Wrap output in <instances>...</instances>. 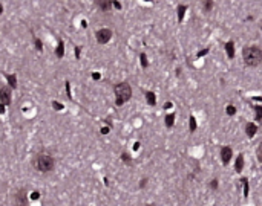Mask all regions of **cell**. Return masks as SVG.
<instances>
[{
	"label": "cell",
	"instance_id": "cell-1",
	"mask_svg": "<svg viewBox=\"0 0 262 206\" xmlns=\"http://www.w3.org/2000/svg\"><path fill=\"white\" fill-rule=\"evenodd\" d=\"M242 58H244V63L247 64L248 67L259 66L261 61H262V51H261V47L259 46H247V47H244Z\"/></svg>",
	"mask_w": 262,
	"mask_h": 206
},
{
	"label": "cell",
	"instance_id": "cell-2",
	"mask_svg": "<svg viewBox=\"0 0 262 206\" xmlns=\"http://www.w3.org/2000/svg\"><path fill=\"white\" fill-rule=\"evenodd\" d=\"M34 168L40 172H49L54 170V157L46 154V153H40L34 157Z\"/></svg>",
	"mask_w": 262,
	"mask_h": 206
},
{
	"label": "cell",
	"instance_id": "cell-3",
	"mask_svg": "<svg viewBox=\"0 0 262 206\" xmlns=\"http://www.w3.org/2000/svg\"><path fill=\"white\" fill-rule=\"evenodd\" d=\"M115 96H117V105H123L127 102L132 96V89L127 83H120L115 86Z\"/></svg>",
	"mask_w": 262,
	"mask_h": 206
},
{
	"label": "cell",
	"instance_id": "cell-4",
	"mask_svg": "<svg viewBox=\"0 0 262 206\" xmlns=\"http://www.w3.org/2000/svg\"><path fill=\"white\" fill-rule=\"evenodd\" d=\"M95 38H97V43H100V44H106V43L110 41V38H112V31L108 28L100 29V31H97V34H95Z\"/></svg>",
	"mask_w": 262,
	"mask_h": 206
},
{
	"label": "cell",
	"instance_id": "cell-5",
	"mask_svg": "<svg viewBox=\"0 0 262 206\" xmlns=\"http://www.w3.org/2000/svg\"><path fill=\"white\" fill-rule=\"evenodd\" d=\"M12 202H14V206H28V196H26V191L19 189V191L14 194Z\"/></svg>",
	"mask_w": 262,
	"mask_h": 206
},
{
	"label": "cell",
	"instance_id": "cell-6",
	"mask_svg": "<svg viewBox=\"0 0 262 206\" xmlns=\"http://www.w3.org/2000/svg\"><path fill=\"white\" fill-rule=\"evenodd\" d=\"M0 104L3 105L11 104V90H9V87H0Z\"/></svg>",
	"mask_w": 262,
	"mask_h": 206
},
{
	"label": "cell",
	"instance_id": "cell-7",
	"mask_svg": "<svg viewBox=\"0 0 262 206\" xmlns=\"http://www.w3.org/2000/svg\"><path fill=\"white\" fill-rule=\"evenodd\" d=\"M219 154H221V160H222V164H224V165H228V164H230V160H232V157H233V150L225 145V147H222V148H221V153H219Z\"/></svg>",
	"mask_w": 262,
	"mask_h": 206
},
{
	"label": "cell",
	"instance_id": "cell-8",
	"mask_svg": "<svg viewBox=\"0 0 262 206\" xmlns=\"http://www.w3.org/2000/svg\"><path fill=\"white\" fill-rule=\"evenodd\" d=\"M258 133V127H256V124L253 122H248L245 124V134H247V138H254V134Z\"/></svg>",
	"mask_w": 262,
	"mask_h": 206
},
{
	"label": "cell",
	"instance_id": "cell-9",
	"mask_svg": "<svg viewBox=\"0 0 262 206\" xmlns=\"http://www.w3.org/2000/svg\"><path fill=\"white\" fill-rule=\"evenodd\" d=\"M95 3H97V6L101 11H104V12L110 11V8H112V0H97Z\"/></svg>",
	"mask_w": 262,
	"mask_h": 206
},
{
	"label": "cell",
	"instance_id": "cell-10",
	"mask_svg": "<svg viewBox=\"0 0 262 206\" xmlns=\"http://www.w3.org/2000/svg\"><path fill=\"white\" fill-rule=\"evenodd\" d=\"M225 53H227L228 58H234V43L233 41L225 43Z\"/></svg>",
	"mask_w": 262,
	"mask_h": 206
},
{
	"label": "cell",
	"instance_id": "cell-11",
	"mask_svg": "<svg viewBox=\"0 0 262 206\" xmlns=\"http://www.w3.org/2000/svg\"><path fill=\"white\" fill-rule=\"evenodd\" d=\"M234 170H236V172H241L244 170V156L239 154L236 157V164H234Z\"/></svg>",
	"mask_w": 262,
	"mask_h": 206
},
{
	"label": "cell",
	"instance_id": "cell-12",
	"mask_svg": "<svg viewBox=\"0 0 262 206\" xmlns=\"http://www.w3.org/2000/svg\"><path fill=\"white\" fill-rule=\"evenodd\" d=\"M146 101L149 105H155L157 104V96H155L153 92H146Z\"/></svg>",
	"mask_w": 262,
	"mask_h": 206
},
{
	"label": "cell",
	"instance_id": "cell-13",
	"mask_svg": "<svg viewBox=\"0 0 262 206\" xmlns=\"http://www.w3.org/2000/svg\"><path fill=\"white\" fill-rule=\"evenodd\" d=\"M176 11H178V21H183L184 20V14L187 11V6H185V5H179V6L176 8Z\"/></svg>",
	"mask_w": 262,
	"mask_h": 206
},
{
	"label": "cell",
	"instance_id": "cell-14",
	"mask_svg": "<svg viewBox=\"0 0 262 206\" xmlns=\"http://www.w3.org/2000/svg\"><path fill=\"white\" fill-rule=\"evenodd\" d=\"M241 182H242V188H244V197L247 198V197H248V192H250V185H248V179H245V177H244V179H242V180H241Z\"/></svg>",
	"mask_w": 262,
	"mask_h": 206
},
{
	"label": "cell",
	"instance_id": "cell-15",
	"mask_svg": "<svg viewBox=\"0 0 262 206\" xmlns=\"http://www.w3.org/2000/svg\"><path fill=\"white\" fill-rule=\"evenodd\" d=\"M6 79H8V84L11 86L12 89L17 87V77H15V75H6Z\"/></svg>",
	"mask_w": 262,
	"mask_h": 206
},
{
	"label": "cell",
	"instance_id": "cell-16",
	"mask_svg": "<svg viewBox=\"0 0 262 206\" xmlns=\"http://www.w3.org/2000/svg\"><path fill=\"white\" fill-rule=\"evenodd\" d=\"M173 124H175V115L173 113H170V115H167L165 116V127H173Z\"/></svg>",
	"mask_w": 262,
	"mask_h": 206
},
{
	"label": "cell",
	"instance_id": "cell-17",
	"mask_svg": "<svg viewBox=\"0 0 262 206\" xmlns=\"http://www.w3.org/2000/svg\"><path fill=\"white\" fill-rule=\"evenodd\" d=\"M202 5H204V12H210L213 8V0H202Z\"/></svg>",
	"mask_w": 262,
	"mask_h": 206
},
{
	"label": "cell",
	"instance_id": "cell-18",
	"mask_svg": "<svg viewBox=\"0 0 262 206\" xmlns=\"http://www.w3.org/2000/svg\"><path fill=\"white\" fill-rule=\"evenodd\" d=\"M55 55H57L58 58H61L63 55H65V44H63V41L57 46V52H55Z\"/></svg>",
	"mask_w": 262,
	"mask_h": 206
},
{
	"label": "cell",
	"instance_id": "cell-19",
	"mask_svg": "<svg viewBox=\"0 0 262 206\" xmlns=\"http://www.w3.org/2000/svg\"><path fill=\"white\" fill-rule=\"evenodd\" d=\"M196 119L193 118V116H190V119H189V128H190V133H193L195 130H196Z\"/></svg>",
	"mask_w": 262,
	"mask_h": 206
},
{
	"label": "cell",
	"instance_id": "cell-20",
	"mask_svg": "<svg viewBox=\"0 0 262 206\" xmlns=\"http://www.w3.org/2000/svg\"><path fill=\"white\" fill-rule=\"evenodd\" d=\"M254 112H256V121H262V105H254Z\"/></svg>",
	"mask_w": 262,
	"mask_h": 206
},
{
	"label": "cell",
	"instance_id": "cell-21",
	"mask_svg": "<svg viewBox=\"0 0 262 206\" xmlns=\"http://www.w3.org/2000/svg\"><path fill=\"white\" fill-rule=\"evenodd\" d=\"M140 60H141V66H143V69H146V67L149 66V61H147L146 53H141V55H140Z\"/></svg>",
	"mask_w": 262,
	"mask_h": 206
},
{
	"label": "cell",
	"instance_id": "cell-22",
	"mask_svg": "<svg viewBox=\"0 0 262 206\" xmlns=\"http://www.w3.org/2000/svg\"><path fill=\"white\" fill-rule=\"evenodd\" d=\"M256 157H258V162L262 164V142L258 145V150H256Z\"/></svg>",
	"mask_w": 262,
	"mask_h": 206
},
{
	"label": "cell",
	"instance_id": "cell-23",
	"mask_svg": "<svg viewBox=\"0 0 262 206\" xmlns=\"http://www.w3.org/2000/svg\"><path fill=\"white\" fill-rule=\"evenodd\" d=\"M225 113L228 116H233L234 113H236V107L234 105H227V108H225Z\"/></svg>",
	"mask_w": 262,
	"mask_h": 206
},
{
	"label": "cell",
	"instance_id": "cell-24",
	"mask_svg": "<svg viewBox=\"0 0 262 206\" xmlns=\"http://www.w3.org/2000/svg\"><path fill=\"white\" fill-rule=\"evenodd\" d=\"M52 107H54L55 110H61V108H63V104H60V102H57V101H52Z\"/></svg>",
	"mask_w": 262,
	"mask_h": 206
},
{
	"label": "cell",
	"instance_id": "cell-25",
	"mask_svg": "<svg viewBox=\"0 0 262 206\" xmlns=\"http://www.w3.org/2000/svg\"><path fill=\"white\" fill-rule=\"evenodd\" d=\"M208 53V49H202V51H198V53H196V57L198 58H201V57H204V55H207Z\"/></svg>",
	"mask_w": 262,
	"mask_h": 206
},
{
	"label": "cell",
	"instance_id": "cell-26",
	"mask_svg": "<svg viewBox=\"0 0 262 206\" xmlns=\"http://www.w3.org/2000/svg\"><path fill=\"white\" fill-rule=\"evenodd\" d=\"M121 159L124 160L126 164H130V157H129V154H127V153H123V154H121Z\"/></svg>",
	"mask_w": 262,
	"mask_h": 206
},
{
	"label": "cell",
	"instance_id": "cell-27",
	"mask_svg": "<svg viewBox=\"0 0 262 206\" xmlns=\"http://www.w3.org/2000/svg\"><path fill=\"white\" fill-rule=\"evenodd\" d=\"M31 198H32V200H39V198H40V192H39V191H34L32 194H31Z\"/></svg>",
	"mask_w": 262,
	"mask_h": 206
},
{
	"label": "cell",
	"instance_id": "cell-28",
	"mask_svg": "<svg viewBox=\"0 0 262 206\" xmlns=\"http://www.w3.org/2000/svg\"><path fill=\"white\" fill-rule=\"evenodd\" d=\"M210 188L212 189H218V180H216V179H213V180L210 182Z\"/></svg>",
	"mask_w": 262,
	"mask_h": 206
},
{
	"label": "cell",
	"instance_id": "cell-29",
	"mask_svg": "<svg viewBox=\"0 0 262 206\" xmlns=\"http://www.w3.org/2000/svg\"><path fill=\"white\" fill-rule=\"evenodd\" d=\"M112 5L117 8V9H121V3L120 2H117V0H112Z\"/></svg>",
	"mask_w": 262,
	"mask_h": 206
},
{
	"label": "cell",
	"instance_id": "cell-30",
	"mask_svg": "<svg viewBox=\"0 0 262 206\" xmlns=\"http://www.w3.org/2000/svg\"><path fill=\"white\" fill-rule=\"evenodd\" d=\"M35 46H37V49H39V51H41V49H43V47H41V41H40L39 38L35 40Z\"/></svg>",
	"mask_w": 262,
	"mask_h": 206
},
{
	"label": "cell",
	"instance_id": "cell-31",
	"mask_svg": "<svg viewBox=\"0 0 262 206\" xmlns=\"http://www.w3.org/2000/svg\"><path fill=\"white\" fill-rule=\"evenodd\" d=\"M109 133V127H104V128H101V134H108Z\"/></svg>",
	"mask_w": 262,
	"mask_h": 206
},
{
	"label": "cell",
	"instance_id": "cell-32",
	"mask_svg": "<svg viewBox=\"0 0 262 206\" xmlns=\"http://www.w3.org/2000/svg\"><path fill=\"white\" fill-rule=\"evenodd\" d=\"M66 92H68V96L71 98V87H69V83H66Z\"/></svg>",
	"mask_w": 262,
	"mask_h": 206
},
{
	"label": "cell",
	"instance_id": "cell-33",
	"mask_svg": "<svg viewBox=\"0 0 262 206\" xmlns=\"http://www.w3.org/2000/svg\"><path fill=\"white\" fill-rule=\"evenodd\" d=\"M5 107H6V105L0 104V115H3V113H5Z\"/></svg>",
	"mask_w": 262,
	"mask_h": 206
},
{
	"label": "cell",
	"instance_id": "cell-34",
	"mask_svg": "<svg viewBox=\"0 0 262 206\" xmlns=\"http://www.w3.org/2000/svg\"><path fill=\"white\" fill-rule=\"evenodd\" d=\"M170 107H172V102H165L164 104V108H170Z\"/></svg>",
	"mask_w": 262,
	"mask_h": 206
},
{
	"label": "cell",
	"instance_id": "cell-35",
	"mask_svg": "<svg viewBox=\"0 0 262 206\" xmlns=\"http://www.w3.org/2000/svg\"><path fill=\"white\" fill-rule=\"evenodd\" d=\"M92 78H94V79H100V73H94Z\"/></svg>",
	"mask_w": 262,
	"mask_h": 206
},
{
	"label": "cell",
	"instance_id": "cell-36",
	"mask_svg": "<svg viewBox=\"0 0 262 206\" xmlns=\"http://www.w3.org/2000/svg\"><path fill=\"white\" fill-rule=\"evenodd\" d=\"M2 12H3V6L0 5V14H2Z\"/></svg>",
	"mask_w": 262,
	"mask_h": 206
},
{
	"label": "cell",
	"instance_id": "cell-37",
	"mask_svg": "<svg viewBox=\"0 0 262 206\" xmlns=\"http://www.w3.org/2000/svg\"><path fill=\"white\" fill-rule=\"evenodd\" d=\"M146 2H152V0H146Z\"/></svg>",
	"mask_w": 262,
	"mask_h": 206
},
{
	"label": "cell",
	"instance_id": "cell-38",
	"mask_svg": "<svg viewBox=\"0 0 262 206\" xmlns=\"http://www.w3.org/2000/svg\"><path fill=\"white\" fill-rule=\"evenodd\" d=\"M146 206H152V205H146Z\"/></svg>",
	"mask_w": 262,
	"mask_h": 206
}]
</instances>
